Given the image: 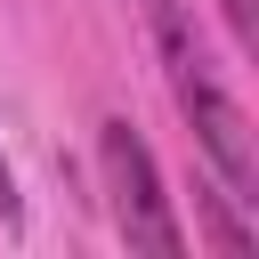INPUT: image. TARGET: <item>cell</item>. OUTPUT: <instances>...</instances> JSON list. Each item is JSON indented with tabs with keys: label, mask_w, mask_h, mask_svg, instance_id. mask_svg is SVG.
Wrapping results in <instances>:
<instances>
[{
	"label": "cell",
	"mask_w": 259,
	"mask_h": 259,
	"mask_svg": "<svg viewBox=\"0 0 259 259\" xmlns=\"http://www.w3.org/2000/svg\"><path fill=\"white\" fill-rule=\"evenodd\" d=\"M146 24H154V49H162V73H170V97L210 162V178L251 210L259 202V146H251V121L243 105L227 97V81L210 73L202 57V32H194V0H146Z\"/></svg>",
	"instance_id": "cell-1"
},
{
	"label": "cell",
	"mask_w": 259,
	"mask_h": 259,
	"mask_svg": "<svg viewBox=\"0 0 259 259\" xmlns=\"http://www.w3.org/2000/svg\"><path fill=\"white\" fill-rule=\"evenodd\" d=\"M97 170H105V194H113V227L154 251V259H178L186 251V227L162 194V170H154V146L130 130V121H97Z\"/></svg>",
	"instance_id": "cell-2"
},
{
	"label": "cell",
	"mask_w": 259,
	"mask_h": 259,
	"mask_svg": "<svg viewBox=\"0 0 259 259\" xmlns=\"http://www.w3.org/2000/svg\"><path fill=\"white\" fill-rule=\"evenodd\" d=\"M219 16H227V32H235L243 49L259 40V0H219Z\"/></svg>",
	"instance_id": "cell-3"
},
{
	"label": "cell",
	"mask_w": 259,
	"mask_h": 259,
	"mask_svg": "<svg viewBox=\"0 0 259 259\" xmlns=\"http://www.w3.org/2000/svg\"><path fill=\"white\" fill-rule=\"evenodd\" d=\"M24 219V202H16V170H8V154H0V227H16Z\"/></svg>",
	"instance_id": "cell-4"
}]
</instances>
